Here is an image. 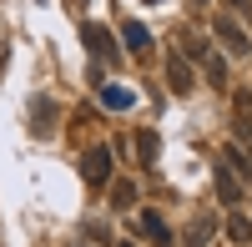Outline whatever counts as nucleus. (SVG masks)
Listing matches in <instances>:
<instances>
[{"label":"nucleus","mask_w":252,"mask_h":247,"mask_svg":"<svg viewBox=\"0 0 252 247\" xmlns=\"http://www.w3.org/2000/svg\"><path fill=\"white\" fill-rule=\"evenodd\" d=\"M177 51H182V56H192L197 66L207 71V81H212V86H227V61H222L212 46H207L202 35H192V31H177Z\"/></svg>","instance_id":"f257e3e1"},{"label":"nucleus","mask_w":252,"mask_h":247,"mask_svg":"<svg viewBox=\"0 0 252 247\" xmlns=\"http://www.w3.org/2000/svg\"><path fill=\"white\" fill-rule=\"evenodd\" d=\"M212 31H217V40H222V51H232V56H247V51H252L247 31L237 26L232 15H217V26H212Z\"/></svg>","instance_id":"f03ea898"},{"label":"nucleus","mask_w":252,"mask_h":247,"mask_svg":"<svg viewBox=\"0 0 252 247\" xmlns=\"http://www.w3.org/2000/svg\"><path fill=\"white\" fill-rule=\"evenodd\" d=\"M56 121H61V106H56L51 96H35V101H31V131H35V136H51Z\"/></svg>","instance_id":"7ed1b4c3"},{"label":"nucleus","mask_w":252,"mask_h":247,"mask_svg":"<svg viewBox=\"0 0 252 247\" xmlns=\"http://www.w3.org/2000/svg\"><path fill=\"white\" fill-rule=\"evenodd\" d=\"M81 177H86L91 187H101V182L111 177V152L106 147H91L86 156H81Z\"/></svg>","instance_id":"20e7f679"},{"label":"nucleus","mask_w":252,"mask_h":247,"mask_svg":"<svg viewBox=\"0 0 252 247\" xmlns=\"http://www.w3.org/2000/svg\"><path fill=\"white\" fill-rule=\"evenodd\" d=\"M166 81H172V91H192V86H197V76H192V66H187L182 51L166 56Z\"/></svg>","instance_id":"39448f33"},{"label":"nucleus","mask_w":252,"mask_h":247,"mask_svg":"<svg viewBox=\"0 0 252 247\" xmlns=\"http://www.w3.org/2000/svg\"><path fill=\"white\" fill-rule=\"evenodd\" d=\"M81 35H86V46H91V56H96V61H111V56H116V40H111V31H106V26H86Z\"/></svg>","instance_id":"423d86ee"},{"label":"nucleus","mask_w":252,"mask_h":247,"mask_svg":"<svg viewBox=\"0 0 252 247\" xmlns=\"http://www.w3.org/2000/svg\"><path fill=\"white\" fill-rule=\"evenodd\" d=\"M217 197H222V207L237 212V202H242V182L232 177V167H217Z\"/></svg>","instance_id":"0eeeda50"},{"label":"nucleus","mask_w":252,"mask_h":247,"mask_svg":"<svg viewBox=\"0 0 252 247\" xmlns=\"http://www.w3.org/2000/svg\"><path fill=\"white\" fill-rule=\"evenodd\" d=\"M212 227H217V222L212 217H192V227H187V247H207V242H212Z\"/></svg>","instance_id":"6e6552de"},{"label":"nucleus","mask_w":252,"mask_h":247,"mask_svg":"<svg viewBox=\"0 0 252 247\" xmlns=\"http://www.w3.org/2000/svg\"><path fill=\"white\" fill-rule=\"evenodd\" d=\"M141 232H146V237H152L157 247H166V242H172V232H166V222H161L157 212H141Z\"/></svg>","instance_id":"1a4fd4ad"},{"label":"nucleus","mask_w":252,"mask_h":247,"mask_svg":"<svg viewBox=\"0 0 252 247\" xmlns=\"http://www.w3.org/2000/svg\"><path fill=\"white\" fill-rule=\"evenodd\" d=\"M227 237H232L237 247H247V242H252V217H242V212H232V217H227Z\"/></svg>","instance_id":"9d476101"},{"label":"nucleus","mask_w":252,"mask_h":247,"mask_svg":"<svg viewBox=\"0 0 252 247\" xmlns=\"http://www.w3.org/2000/svg\"><path fill=\"white\" fill-rule=\"evenodd\" d=\"M121 35H126V51H136V56L152 46V35H146V26H141V20H126V31H121Z\"/></svg>","instance_id":"9b49d317"},{"label":"nucleus","mask_w":252,"mask_h":247,"mask_svg":"<svg viewBox=\"0 0 252 247\" xmlns=\"http://www.w3.org/2000/svg\"><path fill=\"white\" fill-rule=\"evenodd\" d=\"M101 101H106V106H116V111H126V106H131V91H126V86H116V81H111V86H101Z\"/></svg>","instance_id":"f8f14e48"},{"label":"nucleus","mask_w":252,"mask_h":247,"mask_svg":"<svg viewBox=\"0 0 252 247\" xmlns=\"http://www.w3.org/2000/svg\"><path fill=\"white\" fill-rule=\"evenodd\" d=\"M136 156H141V167H152V156H157V136H152V131L136 136Z\"/></svg>","instance_id":"ddd939ff"},{"label":"nucleus","mask_w":252,"mask_h":247,"mask_svg":"<svg viewBox=\"0 0 252 247\" xmlns=\"http://www.w3.org/2000/svg\"><path fill=\"white\" fill-rule=\"evenodd\" d=\"M232 147H242V156L252 161V121H237V141Z\"/></svg>","instance_id":"4468645a"},{"label":"nucleus","mask_w":252,"mask_h":247,"mask_svg":"<svg viewBox=\"0 0 252 247\" xmlns=\"http://www.w3.org/2000/svg\"><path fill=\"white\" fill-rule=\"evenodd\" d=\"M111 202H121V207H131V202H136V187H131V182H116V187H111Z\"/></svg>","instance_id":"2eb2a0df"},{"label":"nucleus","mask_w":252,"mask_h":247,"mask_svg":"<svg viewBox=\"0 0 252 247\" xmlns=\"http://www.w3.org/2000/svg\"><path fill=\"white\" fill-rule=\"evenodd\" d=\"M121 247H131V242H121Z\"/></svg>","instance_id":"dca6fc26"},{"label":"nucleus","mask_w":252,"mask_h":247,"mask_svg":"<svg viewBox=\"0 0 252 247\" xmlns=\"http://www.w3.org/2000/svg\"><path fill=\"white\" fill-rule=\"evenodd\" d=\"M197 5H202V0H197Z\"/></svg>","instance_id":"f3484780"}]
</instances>
